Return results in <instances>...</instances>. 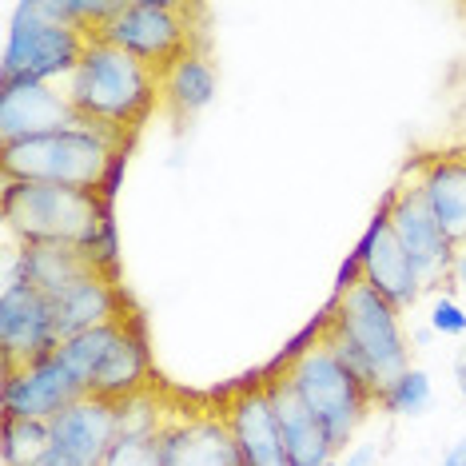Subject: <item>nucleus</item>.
<instances>
[{
	"mask_svg": "<svg viewBox=\"0 0 466 466\" xmlns=\"http://www.w3.org/2000/svg\"><path fill=\"white\" fill-rule=\"evenodd\" d=\"M288 379V387L299 395V402L311 410L315 419L327 427L335 451H347V442L355 439L359 422L367 419V410L375 407V390L355 375V367L335 351V343L323 335L311 347H295L291 359L279 370Z\"/></svg>",
	"mask_w": 466,
	"mask_h": 466,
	"instance_id": "39448f33",
	"label": "nucleus"
},
{
	"mask_svg": "<svg viewBox=\"0 0 466 466\" xmlns=\"http://www.w3.org/2000/svg\"><path fill=\"white\" fill-rule=\"evenodd\" d=\"M216 65L204 56V52H187L179 65H172L160 76V100L167 104V112L176 120H192L216 100Z\"/></svg>",
	"mask_w": 466,
	"mask_h": 466,
	"instance_id": "412c9836",
	"label": "nucleus"
},
{
	"mask_svg": "<svg viewBox=\"0 0 466 466\" xmlns=\"http://www.w3.org/2000/svg\"><path fill=\"white\" fill-rule=\"evenodd\" d=\"M439 466H466V439L454 442V447L442 454V462H439Z\"/></svg>",
	"mask_w": 466,
	"mask_h": 466,
	"instance_id": "cd10ccee",
	"label": "nucleus"
},
{
	"mask_svg": "<svg viewBox=\"0 0 466 466\" xmlns=\"http://www.w3.org/2000/svg\"><path fill=\"white\" fill-rule=\"evenodd\" d=\"M431 331L434 335H466V307H459L451 295H439L431 303Z\"/></svg>",
	"mask_w": 466,
	"mask_h": 466,
	"instance_id": "a878e982",
	"label": "nucleus"
},
{
	"mask_svg": "<svg viewBox=\"0 0 466 466\" xmlns=\"http://www.w3.org/2000/svg\"><path fill=\"white\" fill-rule=\"evenodd\" d=\"M431 335H434V331H431V323H427V327H419V331H415V343H419V347H427V343H431Z\"/></svg>",
	"mask_w": 466,
	"mask_h": 466,
	"instance_id": "c756f323",
	"label": "nucleus"
},
{
	"mask_svg": "<svg viewBox=\"0 0 466 466\" xmlns=\"http://www.w3.org/2000/svg\"><path fill=\"white\" fill-rule=\"evenodd\" d=\"M84 48H88V36L84 33L56 25V20L36 16L33 5L20 0V5H13V13H8L5 52H0V84L68 80L84 60Z\"/></svg>",
	"mask_w": 466,
	"mask_h": 466,
	"instance_id": "423d86ee",
	"label": "nucleus"
},
{
	"mask_svg": "<svg viewBox=\"0 0 466 466\" xmlns=\"http://www.w3.org/2000/svg\"><path fill=\"white\" fill-rule=\"evenodd\" d=\"M268 395L275 402V415L283 427V451H288V466H323L335 459V442L327 427L299 402V395L288 387V379L275 375L268 379Z\"/></svg>",
	"mask_w": 466,
	"mask_h": 466,
	"instance_id": "a211bd4d",
	"label": "nucleus"
},
{
	"mask_svg": "<svg viewBox=\"0 0 466 466\" xmlns=\"http://www.w3.org/2000/svg\"><path fill=\"white\" fill-rule=\"evenodd\" d=\"M323 466H343V462H335V459H331V462H323Z\"/></svg>",
	"mask_w": 466,
	"mask_h": 466,
	"instance_id": "2f4dec72",
	"label": "nucleus"
},
{
	"mask_svg": "<svg viewBox=\"0 0 466 466\" xmlns=\"http://www.w3.org/2000/svg\"><path fill=\"white\" fill-rule=\"evenodd\" d=\"M228 427L236 434V447L243 466H288V451H283V427L275 415V402L268 395V383L239 390L224 407Z\"/></svg>",
	"mask_w": 466,
	"mask_h": 466,
	"instance_id": "2eb2a0df",
	"label": "nucleus"
},
{
	"mask_svg": "<svg viewBox=\"0 0 466 466\" xmlns=\"http://www.w3.org/2000/svg\"><path fill=\"white\" fill-rule=\"evenodd\" d=\"M96 268L100 263L84 248H72V243H20V251L13 256V263H8V275L33 283L36 291L56 299V295H65L72 283L84 279V275Z\"/></svg>",
	"mask_w": 466,
	"mask_h": 466,
	"instance_id": "f3484780",
	"label": "nucleus"
},
{
	"mask_svg": "<svg viewBox=\"0 0 466 466\" xmlns=\"http://www.w3.org/2000/svg\"><path fill=\"white\" fill-rule=\"evenodd\" d=\"M383 204H387L390 228H395V236L402 239V248L410 251V259H415L422 283H427V291H431L434 283H442V275H451L459 248L447 239V231H442V224L434 219L427 196H422V187L415 179H410V184H399Z\"/></svg>",
	"mask_w": 466,
	"mask_h": 466,
	"instance_id": "9d476101",
	"label": "nucleus"
},
{
	"mask_svg": "<svg viewBox=\"0 0 466 466\" xmlns=\"http://www.w3.org/2000/svg\"><path fill=\"white\" fill-rule=\"evenodd\" d=\"M65 96L80 120L132 136L160 104V76L96 36L88 40L76 72L65 80Z\"/></svg>",
	"mask_w": 466,
	"mask_h": 466,
	"instance_id": "20e7f679",
	"label": "nucleus"
},
{
	"mask_svg": "<svg viewBox=\"0 0 466 466\" xmlns=\"http://www.w3.org/2000/svg\"><path fill=\"white\" fill-rule=\"evenodd\" d=\"M56 315H52V299L36 291L33 283L5 275L0 288V355H5V370H20L28 363L56 355Z\"/></svg>",
	"mask_w": 466,
	"mask_h": 466,
	"instance_id": "6e6552de",
	"label": "nucleus"
},
{
	"mask_svg": "<svg viewBox=\"0 0 466 466\" xmlns=\"http://www.w3.org/2000/svg\"><path fill=\"white\" fill-rule=\"evenodd\" d=\"M431 375L422 367H407L399 379H390V383L375 395V407H383L387 415H402V419H419L431 410Z\"/></svg>",
	"mask_w": 466,
	"mask_h": 466,
	"instance_id": "5701e85b",
	"label": "nucleus"
},
{
	"mask_svg": "<svg viewBox=\"0 0 466 466\" xmlns=\"http://www.w3.org/2000/svg\"><path fill=\"white\" fill-rule=\"evenodd\" d=\"M124 152H128V136L76 120L65 132L8 144L0 156V172L5 179H25V184H56L112 196Z\"/></svg>",
	"mask_w": 466,
	"mask_h": 466,
	"instance_id": "f03ea898",
	"label": "nucleus"
},
{
	"mask_svg": "<svg viewBox=\"0 0 466 466\" xmlns=\"http://www.w3.org/2000/svg\"><path fill=\"white\" fill-rule=\"evenodd\" d=\"M323 335L375 395L410 367V339L402 331V311L363 279L335 295L331 315L323 319Z\"/></svg>",
	"mask_w": 466,
	"mask_h": 466,
	"instance_id": "7ed1b4c3",
	"label": "nucleus"
},
{
	"mask_svg": "<svg viewBox=\"0 0 466 466\" xmlns=\"http://www.w3.org/2000/svg\"><path fill=\"white\" fill-rule=\"evenodd\" d=\"M459 390H462V399H466V351L459 359Z\"/></svg>",
	"mask_w": 466,
	"mask_h": 466,
	"instance_id": "7c9ffc66",
	"label": "nucleus"
},
{
	"mask_svg": "<svg viewBox=\"0 0 466 466\" xmlns=\"http://www.w3.org/2000/svg\"><path fill=\"white\" fill-rule=\"evenodd\" d=\"M156 459L160 466H243L224 410L167 419L164 431L156 434Z\"/></svg>",
	"mask_w": 466,
	"mask_h": 466,
	"instance_id": "9b49d317",
	"label": "nucleus"
},
{
	"mask_svg": "<svg viewBox=\"0 0 466 466\" xmlns=\"http://www.w3.org/2000/svg\"><path fill=\"white\" fill-rule=\"evenodd\" d=\"M52 315H56V339L65 343L72 335H84V331H96V327L128 319L132 311L124 307L116 275L96 268V271L84 275V279L72 283L65 295L52 299Z\"/></svg>",
	"mask_w": 466,
	"mask_h": 466,
	"instance_id": "dca6fc26",
	"label": "nucleus"
},
{
	"mask_svg": "<svg viewBox=\"0 0 466 466\" xmlns=\"http://www.w3.org/2000/svg\"><path fill=\"white\" fill-rule=\"evenodd\" d=\"M84 399L76 379L60 367L56 355L28 363L20 370H5V419L52 422L65 407Z\"/></svg>",
	"mask_w": 466,
	"mask_h": 466,
	"instance_id": "4468645a",
	"label": "nucleus"
},
{
	"mask_svg": "<svg viewBox=\"0 0 466 466\" xmlns=\"http://www.w3.org/2000/svg\"><path fill=\"white\" fill-rule=\"evenodd\" d=\"M100 466H160L156 459V439H136V434H120V442L108 451Z\"/></svg>",
	"mask_w": 466,
	"mask_h": 466,
	"instance_id": "393cba45",
	"label": "nucleus"
},
{
	"mask_svg": "<svg viewBox=\"0 0 466 466\" xmlns=\"http://www.w3.org/2000/svg\"><path fill=\"white\" fill-rule=\"evenodd\" d=\"M80 116L56 84L16 80L0 84V144H20L72 128Z\"/></svg>",
	"mask_w": 466,
	"mask_h": 466,
	"instance_id": "f8f14e48",
	"label": "nucleus"
},
{
	"mask_svg": "<svg viewBox=\"0 0 466 466\" xmlns=\"http://www.w3.org/2000/svg\"><path fill=\"white\" fill-rule=\"evenodd\" d=\"M52 451H60L72 466H100L120 442V402L84 395L48 422Z\"/></svg>",
	"mask_w": 466,
	"mask_h": 466,
	"instance_id": "ddd939ff",
	"label": "nucleus"
},
{
	"mask_svg": "<svg viewBox=\"0 0 466 466\" xmlns=\"http://www.w3.org/2000/svg\"><path fill=\"white\" fill-rule=\"evenodd\" d=\"M120 52L136 56L144 68L164 76L172 65L187 56L192 48V8L172 5V0H124L120 16L100 33Z\"/></svg>",
	"mask_w": 466,
	"mask_h": 466,
	"instance_id": "0eeeda50",
	"label": "nucleus"
},
{
	"mask_svg": "<svg viewBox=\"0 0 466 466\" xmlns=\"http://www.w3.org/2000/svg\"><path fill=\"white\" fill-rule=\"evenodd\" d=\"M48 447H52L48 422L5 419V442H0V459H5V466H33Z\"/></svg>",
	"mask_w": 466,
	"mask_h": 466,
	"instance_id": "b1692460",
	"label": "nucleus"
},
{
	"mask_svg": "<svg viewBox=\"0 0 466 466\" xmlns=\"http://www.w3.org/2000/svg\"><path fill=\"white\" fill-rule=\"evenodd\" d=\"M451 279L459 283V288L466 291V248H459V256H454V268H451Z\"/></svg>",
	"mask_w": 466,
	"mask_h": 466,
	"instance_id": "c85d7f7f",
	"label": "nucleus"
},
{
	"mask_svg": "<svg viewBox=\"0 0 466 466\" xmlns=\"http://www.w3.org/2000/svg\"><path fill=\"white\" fill-rule=\"evenodd\" d=\"M343 466H379V447L375 442H355V447L343 454Z\"/></svg>",
	"mask_w": 466,
	"mask_h": 466,
	"instance_id": "bb28decb",
	"label": "nucleus"
},
{
	"mask_svg": "<svg viewBox=\"0 0 466 466\" xmlns=\"http://www.w3.org/2000/svg\"><path fill=\"white\" fill-rule=\"evenodd\" d=\"M5 228L20 243H72L84 248L104 271L116 268V231L108 196L56 184L5 179Z\"/></svg>",
	"mask_w": 466,
	"mask_h": 466,
	"instance_id": "f257e3e1",
	"label": "nucleus"
},
{
	"mask_svg": "<svg viewBox=\"0 0 466 466\" xmlns=\"http://www.w3.org/2000/svg\"><path fill=\"white\" fill-rule=\"evenodd\" d=\"M147 375H152L147 339H144L140 319L132 315L128 327H124V335H120V343H116V351L108 355V363L100 367L96 383H92V395L108 399V402H128V399L147 390Z\"/></svg>",
	"mask_w": 466,
	"mask_h": 466,
	"instance_id": "aec40b11",
	"label": "nucleus"
},
{
	"mask_svg": "<svg viewBox=\"0 0 466 466\" xmlns=\"http://www.w3.org/2000/svg\"><path fill=\"white\" fill-rule=\"evenodd\" d=\"M355 259H359V279H363L367 288H375L387 303H395L399 311H410V307L422 299V291H427L410 251L402 248V239L395 236V228H390L387 204L379 208V216L367 224L363 239H359V248H355Z\"/></svg>",
	"mask_w": 466,
	"mask_h": 466,
	"instance_id": "1a4fd4ad",
	"label": "nucleus"
},
{
	"mask_svg": "<svg viewBox=\"0 0 466 466\" xmlns=\"http://www.w3.org/2000/svg\"><path fill=\"white\" fill-rule=\"evenodd\" d=\"M128 319H132V315H128ZM128 319L108 323V327H96V331H84V335H72V339H65V343L56 347L60 367H65L68 375L76 379V387L84 390V395H92V383H96L100 367L108 363V355L116 351V343H120V335H124V327H128Z\"/></svg>",
	"mask_w": 466,
	"mask_h": 466,
	"instance_id": "4be33fe9",
	"label": "nucleus"
},
{
	"mask_svg": "<svg viewBox=\"0 0 466 466\" xmlns=\"http://www.w3.org/2000/svg\"><path fill=\"white\" fill-rule=\"evenodd\" d=\"M415 184L422 187L447 239L454 248H466V156H431L419 164Z\"/></svg>",
	"mask_w": 466,
	"mask_h": 466,
	"instance_id": "6ab92c4d",
	"label": "nucleus"
}]
</instances>
